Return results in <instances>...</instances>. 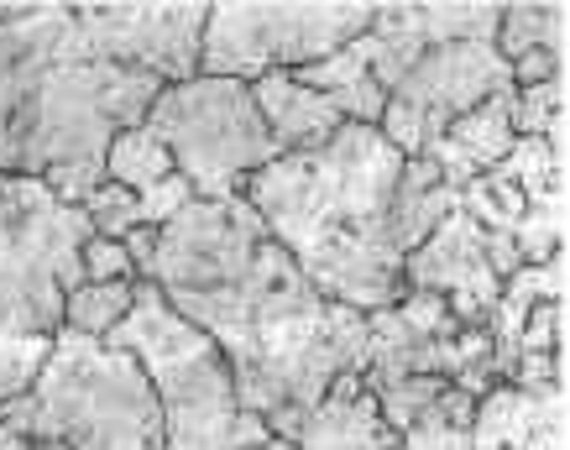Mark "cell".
Returning <instances> with one entry per match:
<instances>
[{"instance_id":"obj_14","label":"cell","mask_w":570,"mask_h":450,"mask_svg":"<svg viewBox=\"0 0 570 450\" xmlns=\"http://www.w3.org/2000/svg\"><path fill=\"white\" fill-rule=\"evenodd\" d=\"M252 100H257V116L267 126V137L277 141V153H309V147H325L346 116L335 110L330 95L320 89L294 85L288 74H267L252 85Z\"/></svg>"},{"instance_id":"obj_9","label":"cell","mask_w":570,"mask_h":450,"mask_svg":"<svg viewBox=\"0 0 570 450\" xmlns=\"http://www.w3.org/2000/svg\"><path fill=\"white\" fill-rule=\"evenodd\" d=\"M461 209L482 231H498L519 246L523 267L566 252V153L544 137H519L498 168L476 174L461 189Z\"/></svg>"},{"instance_id":"obj_17","label":"cell","mask_w":570,"mask_h":450,"mask_svg":"<svg viewBox=\"0 0 570 450\" xmlns=\"http://www.w3.org/2000/svg\"><path fill=\"white\" fill-rule=\"evenodd\" d=\"M566 27H570V11L554 6V0L550 6H502L492 48L502 52V63H513L523 52H554V58H566Z\"/></svg>"},{"instance_id":"obj_4","label":"cell","mask_w":570,"mask_h":450,"mask_svg":"<svg viewBox=\"0 0 570 450\" xmlns=\"http://www.w3.org/2000/svg\"><path fill=\"white\" fill-rule=\"evenodd\" d=\"M105 346L131 351L147 372L163 409V450H262L273 440L257 414H242L220 346L178 320L147 277H137L131 310L105 335Z\"/></svg>"},{"instance_id":"obj_8","label":"cell","mask_w":570,"mask_h":450,"mask_svg":"<svg viewBox=\"0 0 570 450\" xmlns=\"http://www.w3.org/2000/svg\"><path fill=\"white\" fill-rule=\"evenodd\" d=\"M508 89H513V69L502 63L492 42H440L397 79V89L382 105L377 131L397 157H424V147L450 121H461L466 110Z\"/></svg>"},{"instance_id":"obj_15","label":"cell","mask_w":570,"mask_h":450,"mask_svg":"<svg viewBox=\"0 0 570 450\" xmlns=\"http://www.w3.org/2000/svg\"><path fill=\"white\" fill-rule=\"evenodd\" d=\"M455 205H461V194L440 178V168H434L430 157H403L393 205H387V236H393L397 257H409L414 246H424V236H430Z\"/></svg>"},{"instance_id":"obj_21","label":"cell","mask_w":570,"mask_h":450,"mask_svg":"<svg viewBox=\"0 0 570 450\" xmlns=\"http://www.w3.org/2000/svg\"><path fill=\"white\" fill-rule=\"evenodd\" d=\"M89 215V225H95V236H105V242H121L126 231H137L141 215H137V194L131 189H116V184H100V189L89 194L85 205H79Z\"/></svg>"},{"instance_id":"obj_11","label":"cell","mask_w":570,"mask_h":450,"mask_svg":"<svg viewBox=\"0 0 570 450\" xmlns=\"http://www.w3.org/2000/svg\"><path fill=\"white\" fill-rule=\"evenodd\" d=\"M403 288L409 294H440L461 330H487L502 283L482 257V225L461 205L424 236V246H414L403 257Z\"/></svg>"},{"instance_id":"obj_10","label":"cell","mask_w":570,"mask_h":450,"mask_svg":"<svg viewBox=\"0 0 570 450\" xmlns=\"http://www.w3.org/2000/svg\"><path fill=\"white\" fill-rule=\"evenodd\" d=\"M209 0H105L73 6V27L89 58L153 74L157 85H184L199 74Z\"/></svg>"},{"instance_id":"obj_5","label":"cell","mask_w":570,"mask_h":450,"mask_svg":"<svg viewBox=\"0 0 570 450\" xmlns=\"http://www.w3.org/2000/svg\"><path fill=\"white\" fill-rule=\"evenodd\" d=\"M95 225L63 205L42 178L0 174V335L52 341L63 330V299L85 283L79 252Z\"/></svg>"},{"instance_id":"obj_18","label":"cell","mask_w":570,"mask_h":450,"mask_svg":"<svg viewBox=\"0 0 570 450\" xmlns=\"http://www.w3.org/2000/svg\"><path fill=\"white\" fill-rule=\"evenodd\" d=\"M471 419H476V399H466L461 388H445L440 399L424 403L397 430V446L403 450H471Z\"/></svg>"},{"instance_id":"obj_25","label":"cell","mask_w":570,"mask_h":450,"mask_svg":"<svg viewBox=\"0 0 570 450\" xmlns=\"http://www.w3.org/2000/svg\"><path fill=\"white\" fill-rule=\"evenodd\" d=\"M0 450H27V440H21V434H11L6 424H0Z\"/></svg>"},{"instance_id":"obj_16","label":"cell","mask_w":570,"mask_h":450,"mask_svg":"<svg viewBox=\"0 0 570 450\" xmlns=\"http://www.w3.org/2000/svg\"><path fill=\"white\" fill-rule=\"evenodd\" d=\"M168 178H174V157H168V147H163L147 126L116 131L110 153H105V184L147 194V189H157V184H168Z\"/></svg>"},{"instance_id":"obj_19","label":"cell","mask_w":570,"mask_h":450,"mask_svg":"<svg viewBox=\"0 0 570 450\" xmlns=\"http://www.w3.org/2000/svg\"><path fill=\"white\" fill-rule=\"evenodd\" d=\"M131 288L137 283H79L63 299V330L89 335V341H105L126 320V310H131Z\"/></svg>"},{"instance_id":"obj_27","label":"cell","mask_w":570,"mask_h":450,"mask_svg":"<svg viewBox=\"0 0 570 450\" xmlns=\"http://www.w3.org/2000/svg\"><path fill=\"white\" fill-rule=\"evenodd\" d=\"M397 450H403V446H397Z\"/></svg>"},{"instance_id":"obj_7","label":"cell","mask_w":570,"mask_h":450,"mask_svg":"<svg viewBox=\"0 0 570 450\" xmlns=\"http://www.w3.org/2000/svg\"><path fill=\"white\" fill-rule=\"evenodd\" d=\"M377 6L366 0H209L199 37V74L257 85L267 74H294L372 32Z\"/></svg>"},{"instance_id":"obj_12","label":"cell","mask_w":570,"mask_h":450,"mask_svg":"<svg viewBox=\"0 0 570 450\" xmlns=\"http://www.w3.org/2000/svg\"><path fill=\"white\" fill-rule=\"evenodd\" d=\"M262 424L273 440H288L294 450H397V434L387 430L377 399L366 393L362 372H341L320 403L273 409Z\"/></svg>"},{"instance_id":"obj_24","label":"cell","mask_w":570,"mask_h":450,"mask_svg":"<svg viewBox=\"0 0 570 450\" xmlns=\"http://www.w3.org/2000/svg\"><path fill=\"white\" fill-rule=\"evenodd\" d=\"M121 246H126V257H131V267H137V277H147V267H153V246H157V231H153V225L126 231Z\"/></svg>"},{"instance_id":"obj_13","label":"cell","mask_w":570,"mask_h":450,"mask_svg":"<svg viewBox=\"0 0 570 450\" xmlns=\"http://www.w3.org/2000/svg\"><path fill=\"white\" fill-rule=\"evenodd\" d=\"M513 89L508 95H492V100H482L476 110H466L461 121H450L440 137L424 147V157H430L434 168H440V178H445L450 189L461 194L476 174H487V168H498L502 157L513 153Z\"/></svg>"},{"instance_id":"obj_26","label":"cell","mask_w":570,"mask_h":450,"mask_svg":"<svg viewBox=\"0 0 570 450\" xmlns=\"http://www.w3.org/2000/svg\"><path fill=\"white\" fill-rule=\"evenodd\" d=\"M262 450H294V446H288V440H267V446H262Z\"/></svg>"},{"instance_id":"obj_6","label":"cell","mask_w":570,"mask_h":450,"mask_svg":"<svg viewBox=\"0 0 570 450\" xmlns=\"http://www.w3.org/2000/svg\"><path fill=\"white\" fill-rule=\"evenodd\" d=\"M141 126L168 147L174 174L194 189V199H242L246 178L283 157L257 116L252 85L242 79L194 74L184 85H163Z\"/></svg>"},{"instance_id":"obj_2","label":"cell","mask_w":570,"mask_h":450,"mask_svg":"<svg viewBox=\"0 0 570 450\" xmlns=\"http://www.w3.org/2000/svg\"><path fill=\"white\" fill-rule=\"evenodd\" d=\"M397 174L403 157L377 126L346 121L325 147L283 153L257 168L242 199L325 304L377 314L409 294L403 257L387 236Z\"/></svg>"},{"instance_id":"obj_23","label":"cell","mask_w":570,"mask_h":450,"mask_svg":"<svg viewBox=\"0 0 570 450\" xmlns=\"http://www.w3.org/2000/svg\"><path fill=\"white\" fill-rule=\"evenodd\" d=\"M79 267H85V283H137V267L126 257V246L105 242V236H89L85 252H79Z\"/></svg>"},{"instance_id":"obj_22","label":"cell","mask_w":570,"mask_h":450,"mask_svg":"<svg viewBox=\"0 0 570 450\" xmlns=\"http://www.w3.org/2000/svg\"><path fill=\"white\" fill-rule=\"evenodd\" d=\"M519 356H566V304H534L519 330Z\"/></svg>"},{"instance_id":"obj_3","label":"cell","mask_w":570,"mask_h":450,"mask_svg":"<svg viewBox=\"0 0 570 450\" xmlns=\"http://www.w3.org/2000/svg\"><path fill=\"white\" fill-rule=\"evenodd\" d=\"M0 424L63 450H163V409L137 356L73 330L52 335L32 388L0 403Z\"/></svg>"},{"instance_id":"obj_20","label":"cell","mask_w":570,"mask_h":450,"mask_svg":"<svg viewBox=\"0 0 570 450\" xmlns=\"http://www.w3.org/2000/svg\"><path fill=\"white\" fill-rule=\"evenodd\" d=\"M513 137H544L554 153H566V74L513 89Z\"/></svg>"},{"instance_id":"obj_1","label":"cell","mask_w":570,"mask_h":450,"mask_svg":"<svg viewBox=\"0 0 570 450\" xmlns=\"http://www.w3.org/2000/svg\"><path fill=\"white\" fill-rule=\"evenodd\" d=\"M147 283L220 346L242 414L309 409L366 372V314L314 294L246 199H189L157 225Z\"/></svg>"}]
</instances>
